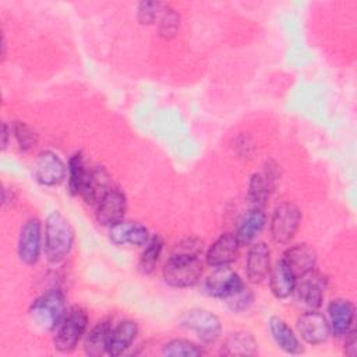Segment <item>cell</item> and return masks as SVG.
<instances>
[{
    "instance_id": "1",
    "label": "cell",
    "mask_w": 357,
    "mask_h": 357,
    "mask_svg": "<svg viewBox=\"0 0 357 357\" xmlns=\"http://www.w3.org/2000/svg\"><path fill=\"white\" fill-rule=\"evenodd\" d=\"M75 231L70 220L59 211L47 215L45 223V257L52 264L61 262L73 250Z\"/></svg>"
},
{
    "instance_id": "2",
    "label": "cell",
    "mask_w": 357,
    "mask_h": 357,
    "mask_svg": "<svg viewBox=\"0 0 357 357\" xmlns=\"http://www.w3.org/2000/svg\"><path fill=\"white\" fill-rule=\"evenodd\" d=\"M66 314V297L57 287L46 290L43 294L36 297L29 307L31 319L36 326L45 331L57 328Z\"/></svg>"
},
{
    "instance_id": "3",
    "label": "cell",
    "mask_w": 357,
    "mask_h": 357,
    "mask_svg": "<svg viewBox=\"0 0 357 357\" xmlns=\"http://www.w3.org/2000/svg\"><path fill=\"white\" fill-rule=\"evenodd\" d=\"M165 282L176 289L191 287L201 279L202 264L199 258L172 255L163 266Z\"/></svg>"
},
{
    "instance_id": "4",
    "label": "cell",
    "mask_w": 357,
    "mask_h": 357,
    "mask_svg": "<svg viewBox=\"0 0 357 357\" xmlns=\"http://www.w3.org/2000/svg\"><path fill=\"white\" fill-rule=\"evenodd\" d=\"M86 326H88L86 312L79 307L71 308L66 314L60 325L57 326V331L53 339L54 349L61 353H68L74 350L79 339L84 336Z\"/></svg>"
},
{
    "instance_id": "5",
    "label": "cell",
    "mask_w": 357,
    "mask_h": 357,
    "mask_svg": "<svg viewBox=\"0 0 357 357\" xmlns=\"http://www.w3.org/2000/svg\"><path fill=\"white\" fill-rule=\"evenodd\" d=\"M178 322L180 326L192 331L206 344L213 343L222 332V324L218 315L204 308H191L183 312Z\"/></svg>"
},
{
    "instance_id": "6",
    "label": "cell",
    "mask_w": 357,
    "mask_h": 357,
    "mask_svg": "<svg viewBox=\"0 0 357 357\" xmlns=\"http://www.w3.org/2000/svg\"><path fill=\"white\" fill-rule=\"evenodd\" d=\"M300 220V209L291 202H282L275 208L271 219L272 238L279 244L290 243L298 230Z\"/></svg>"
},
{
    "instance_id": "7",
    "label": "cell",
    "mask_w": 357,
    "mask_h": 357,
    "mask_svg": "<svg viewBox=\"0 0 357 357\" xmlns=\"http://www.w3.org/2000/svg\"><path fill=\"white\" fill-rule=\"evenodd\" d=\"M42 251V223L38 218H29L21 227L17 254L18 258L26 264L33 265L38 262Z\"/></svg>"
},
{
    "instance_id": "8",
    "label": "cell",
    "mask_w": 357,
    "mask_h": 357,
    "mask_svg": "<svg viewBox=\"0 0 357 357\" xmlns=\"http://www.w3.org/2000/svg\"><path fill=\"white\" fill-rule=\"evenodd\" d=\"M243 286H245V283L234 271L229 266H220L215 268V271L206 278L204 289L211 297L225 300Z\"/></svg>"
},
{
    "instance_id": "9",
    "label": "cell",
    "mask_w": 357,
    "mask_h": 357,
    "mask_svg": "<svg viewBox=\"0 0 357 357\" xmlns=\"http://www.w3.org/2000/svg\"><path fill=\"white\" fill-rule=\"evenodd\" d=\"M127 211V198L119 188H112L96 205V219L102 226L112 227L123 222Z\"/></svg>"
},
{
    "instance_id": "10",
    "label": "cell",
    "mask_w": 357,
    "mask_h": 357,
    "mask_svg": "<svg viewBox=\"0 0 357 357\" xmlns=\"http://www.w3.org/2000/svg\"><path fill=\"white\" fill-rule=\"evenodd\" d=\"M297 331L301 339L312 346L325 343L332 335L328 319L317 310H310L297 319Z\"/></svg>"
},
{
    "instance_id": "11",
    "label": "cell",
    "mask_w": 357,
    "mask_h": 357,
    "mask_svg": "<svg viewBox=\"0 0 357 357\" xmlns=\"http://www.w3.org/2000/svg\"><path fill=\"white\" fill-rule=\"evenodd\" d=\"M66 165L53 151H42L35 163V177L45 187L59 185L66 178Z\"/></svg>"
},
{
    "instance_id": "12",
    "label": "cell",
    "mask_w": 357,
    "mask_h": 357,
    "mask_svg": "<svg viewBox=\"0 0 357 357\" xmlns=\"http://www.w3.org/2000/svg\"><path fill=\"white\" fill-rule=\"evenodd\" d=\"M240 244L233 233L220 234L206 251V264L212 268L229 266L238 257Z\"/></svg>"
},
{
    "instance_id": "13",
    "label": "cell",
    "mask_w": 357,
    "mask_h": 357,
    "mask_svg": "<svg viewBox=\"0 0 357 357\" xmlns=\"http://www.w3.org/2000/svg\"><path fill=\"white\" fill-rule=\"evenodd\" d=\"M328 315L331 333L340 337L346 336L351 331L356 310L351 301L344 298H335L328 305Z\"/></svg>"
},
{
    "instance_id": "14",
    "label": "cell",
    "mask_w": 357,
    "mask_h": 357,
    "mask_svg": "<svg viewBox=\"0 0 357 357\" xmlns=\"http://www.w3.org/2000/svg\"><path fill=\"white\" fill-rule=\"evenodd\" d=\"M112 188V180L107 170L105 167L95 166L92 169H88V174L79 195L86 204L96 206L98 202L105 197V194Z\"/></svg>"
},
{
    "instance_id": "15",
    "label": "cell",
    "mask_w": 357,
    "mask_h": 357,
    "mask_svg": "<svg viewBox=\"0 0 357 357\" xmlns=\"http://www.w3.org/2000/svg\"><path fill=\"white\" fill-rule=\"evenodd\" d=\"M271 269V250L264 243H254L247 254L245 272L251 283H261Z\"/></svg>"
},
{
    "instance_id": "16",
    "label": "cell",
    "mask_w": 357,
    "mask_h": 357,
    "mask_svg": "<svg viewBox=\"0 0 357 357\" xmlns=\"http://www.w3.org/2000/svg\"><path fill=\"white\" fill-rule=\"evenodd\" d=\"M282 259L287 264L296 278H305L315 268L317 252L312 247L303 243L287 248Z\"/></svg>"
},
{
    "instance_id": "17",
    "label": "cell",
    "mask_w": 357,
    "mask_h": 357,
    "mask_svg": "<svg viewBox=\"0 0 357 357\" xmlns=\"http://www.w3.org/2000/svg\"><path fill=\"white\" fill-rule=\"evenodd\" d=\"M109 238L116 245H145L149 241L148 229L138 222H120L110 227Z\"/></svg>"
},
{
    "instance_id": "18",
    "label": "cell",
    "mask_w": 357,
    "mask_h": 357,
    "mask_svg": "<svg viewBox=\"0 0 357 357\" xmlns=\"http://www.w3.org/2000/svg\"><path fill=\"white\" fill-rule=\"evenodd\" d=\"M137 333H138V326L134 321H130V319L121 321L116 326H112L106 353L109 356L123 354L131 346Z\"/></svg>"
},
{
    "instance_id": "19",
    "label": "cell",
    "mask_w": 357,
    "mask_h": 357,
    "mask_svg": "<svg viewBox=\"0 0 357 357\" xmlns=\"http://www.w3.org/2000/svg\"><path fill=\"white\" fill-rule=\"evenodd\" d=\"M266 223V215L262 208H251L245 212L243 219L240 220V225L237 227V231L234 233L240 247L251 244L255 237L262 231Z\"/></svg>"
},
{
    "instance_id": "20",
    "label": "cell",
    "mask_w": 357,
    "mask_h": 357,
    "mask_svg": "<svg viewBox=\"0 0 357 357\" xmlns=\"http://www.w3.org/2000/svg\"><path fill=\"white\" fill-rule=\"evenodd\" d=\"M297 286V278L287 266V264L280 259L275 264L269 275V287L276 298H287Z\"/></svg>"
},
{
    "instance_id": "21",
    "label": "cell",
    "mask_w": 357,
    "mask_h": 357,
    "mask_svg": "<svg viewBox=\"0 0 357 357\" xmlns=\"http://www.w3.org/2000/svg\"><path fill=\"white\" fill-rule=\"evenodd\" d=\"M271 335L276 344L289 354H301L303 346L291 328L279 317H271L268 321Z\"/></svg>"
},
{
    "instance_id": "22",
    "label": "cell",
    "mask_w": 357,
    "mask_h": 357,
    "mask_svg": "<svg viewBox=\"0 0 357 357\" xmlns=\"http://www.w3.org/2000/svg\"><path fill=\"white\" fill-rule=\"evenodd\" d=\"M220 353L225 356H255L258 353V344L252 335L238 331L226 337Z\"/></svg>"
},
{
    "instance_id": "23",
    "label": "cell",
    "mask_w": 357,
    "mask_h": 357,
    "mask_svg": "<svg viewBox=\"0 0 357 357\" xmlns=\"http://www.w3.org/2000/svg\"><path fill=\"white\" fill-rule=\"evenodd\" d=\"M112 325L109 321L98 322L85 336L84 340V350L88 356H100L106 353L107 340L110 333Z\"/></svg>"
},
{
    "instance_id": "24",
    "label": "cell",
    "mask_w": 357,
    "mask_h": 357,
    "mask_svg": "<svg viewBox=\"0 0 357 357\" xmlns=\"http://www.w3.org/2000/svg\"><path fill=\"white\" fill-rule=\"evenodd\" d=\"M296 291L300 303L308 310H318L322 305L324 286L322 280H319L318 278H310L303 280L298 286H296Z\"/></svg>"
},
{
    "instance_id": "25",
    "label": "cell",
    "mask_w": 357,
    "mask_h": 357,
    "mask_svg": "<svg viewBox=\"0 0 357 357\" xmlns=\"http://www.w3.org/2000/svg\"><path fill=\"white\" fill-rule=\"evenodd\" d=\"M273 188L264 173H254L248 181L247 198L254 208H264Z\"/></svg>"
},
{
    "instance_id": "26",
    "label": "cell",
    "mask_w": 357,
    "mask_h": 357,
    "mask_svg": "<svg viewBox=\"0 0 357 357\" xmlns=\"http://www.w3.org/2000/svg\"><path fill=\"white\" fill-rule=\"evenodd\" d=\"M68 191L71 195H79L84 181L88 174V169L84 162L82 153H74L68 160Z\"/></svg>"
},
{
    "instance_id": "27",
    "label": "cell",
    "mask_w": 357,
    "mask_h": 357,
    "mask_svg": "<svg viewBox=\"0 0 357 357\" xmlns=\"http://www.w3.org/2000/svg\"><path fill=\"white\" fill-rule=\"evenodd\" d=\"M145 250L142 251L138 262V269L142 275H151L155 271V266L159 261V257L163 250V240L160 236H153L145 244Z\"/></svg>"
},
{
    "instance_id": "28",
    "label": "cell",
    "mask_w": 357,
    "mask_h": 357,
    "mask_svg": "<svg viewBox=\"0 0 357 357\" xmlns=\"http://www.w3.org/2000/svg\"><path fill=\"white\" fill-rule=\"evenodd\" d=\"M162 354L167 357H198L204 354V350L191 340L173 339L162 347Z\"/></svg>"
},
{
    "instance_id": "29",
    "label": "cell",
    "mask_w": 357,
    "mask_h": 357,
    "mask_svg": "<svg viewBox=\"0 0 357 357\" xmlns=\"http://www.w3.org/2000/svg\"><path fill=\"white\" fill-rule=\"evenodd\" d=\"M13 135L22 152L32 151L38 144V132L24 121H15L11 126Z\"/></svg>"
},
{
    "instance_id": "30",
    "label": "cell",
    "mask_w": 357,
    "mask_h": 357,
    "mask_svg": "<svg viewBox=\"0 0 357 357\" xmlns=\"http://www.w3.org/2000/svg\"><path fill=\"white\" fill-rule=\"evenodd\" d=\"M225 301H226L227 307L230 308V311L243 312V311H247L252 305L254 293L247 286H243L241 289H238L237 291H234L233 294L226 297Z\"/></svg>"
},
{
    "instance_id": "31",
    "label": "cell",
    "mask_w": 357,
    "mask_h": 357,
    "mask_svg": "<svg viewBox=\"0 0 357 357\" xmlns=\"http://www.w3.org/2000/svg\"><path fill=\"white\" fill-rule=\"evenodd\" d=\"M165 10H166V7L160 1H141L138 4V10H137L138 21L142 25H151L158 18L162 17Z\"/></svg>"
},
{
    "instance_id": "32",
    "label": "cell",
    "mask_w": 357,
    "mask_h": 357,
    "mask_svg": "<svg viewBox=\"0 0 357 357\" xmlns=\"http://www.w3.org/2000/svg\"><path fill=\"white\" fill-rule=\"evenodd\" d=\"M178 28H180V15L174 10L166 8L160 17L159 35L163 39H172L178 32Z\"/></svg>"
},
{
    "instance_id": "33",
    "label": "cell",
    "mask_w": 357,
    "mask_h": 357,
    "mask_svg": "<svg viewBox=\"0 0 357 357\" xmlns=\"http://www.w3.org/2000/svg\"><path fill=\"white\" fill-rule=\"evenodd\" d=\"M201 252H202V241L197 237H187L174 245L172 255L199 258Z\"/></svg>"
},
{
    "instance_id": "34",
    "label": "cell",
    "mask_w": 357,
    "mask_h": 357,
    "mask_svg": "<svg viewBox=\"0 0 357 357\" xmlns=\"http://www.w3.org/2000/svg\"><path fill=\"white\" fill-rule=\"evenodd\" d=\"M233 148L236 149L237 155L243 156V158H251L255 151V145H254L252 139L244 134H241L240 137L236 138V141L233 142Z\"/></svg>"
},
{
    "instance_id": "35",
    "label": "cell",
    "mask_w": 357,
    "mask_h": 357,
    "mask_svg": "<svg viewBox=\"0 0 357 357\" xmlns=\"http://www.w3.org/2000/svg\"><path fill=\"white\" fill-rule=\"evenodd\" d=\"M344 354L349 357H354L357 354V339H356V331H350L346 335L344 342Z\"/></svg>"
},
{
    "instance_id": "36",
    "label": "cell",
    "mask_w": 357,
    "mask_h": 357,
    "mask_svg": "<svg viewBox=\"0 0 357 357\" xmlns=\"http://www.w3.org/2000/svg\"><path fill=\"white\" fill-rule=\"evenodd\" d=\"M11 132H13L11 127H8L7 123H3V126H1V149L3 151H6V148L8 145V138H10Z\"/></svg>"
}]
</instances>
